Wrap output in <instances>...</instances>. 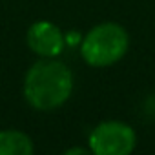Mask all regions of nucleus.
Returning <instances> with one entry per match:
<instances>
[{
	"label": "nucleus",
	"mask_w": 155,
	"mask_h": 155,
	"mask_svg": "<svg viewBox=\"0 0 155 155\" xmlns=\"http://www.w3.org/2000/svg\"><path fill=\"white\" fill-rule=\"evenodd\" d=\"M22 93L33 110H58L73 93V73L57 57L40 58L26 71Z\"/></svg>",
	"instance_id": "nucleus-1"
},
{
	"label": "nucleus",
	"mask_w": 155,
	"mask_h": 155,
	"mask_svg": "<svg viewBox=\"0 0 155 155\" xmlns=\"http://www.w3.org/2000/svg\"><path fill=\"white\" fill-rule=\"evenodd\" d=\"M128 49L130 35L117 22H101L81 40V57L91 68H110L122 60Z\"/></svg>",
	"instance_id": "nucleus-2"
},
{
	"label": "nucleus",
	"mask_w": 155,
	"mask_h": 155,
	"mask_svg": "<svg viewBox=\"0 0 155 155\" xmlns=\"http://www.w3.org/2000/svg\"><path fill=\"white\" fill-rule=\"evenodd\" d=\"M137 146L135 130L122 120H102L88 137V148L95 155H128Z\"/></svg>",
	"instance_id": "nucleus-3"
},
{
	"label": "nucleus",
	"mask_w": 155,
	"mask_h": 155,
	"mask_svg": "<svg viewBox=\"0 0 155 155\" xmlns=\"http://www.w3.org/2000/svg\"><path fill=\"white\" fill-rule=\"evenodd\" d=\"M28 48L40 58H55L66 48L62 29L51 20H37L26 33Z\"/></svg>",
	"instance_id": "nucleus-4"
},
{
	"label": "nucleus",
	"mask_w": 155,
	"mask_h": 155,
	"mask_svg": "<svg viewBox=\"0 0 155 155\" xmlns=\"http://www.w3.org/2000/svg\"><path fill=\"white\" fill-rule=\"evenodd\" d=\"M35 144L31 137L18 130H0V155H31Z\"/></svg>",
	"instance_id": "nucleus-5"
},
{
	"label": "nucleus",
	"mask_w": 155,
	"mask_h": 155,
	"mask_svg": "<svg viewBox=\"0 0 155 155\" xmlns=\"http://www.w3.org/2000/svg\"><path fill=\"white\" fill-rule=\"evenodd\" d=\"M64 38H66V44H69V46H71V44H73V46H75V44H79V46H81L82 35H81V33H77V31H75V33L69 31L68 35H64Z\"/></svg>",
	"instance_id": "nucleus-6"
},
{
	"label": "nucleus",
	"mask_w": 155,
	"mask_h": 155,
	"mask_svg": "<svg viewBox=\"0 0 155 155\" xmlns=\"http://www.w3.org/2000/svg\"><path fill=\"white\" fill-rule=\"evenodd\" d=\"M64 153H66V155H88V153H91V151H90V148H69V150H66Z\"/></svg>",
	"instance_id": "nucleus-7"
}]
</instances>
